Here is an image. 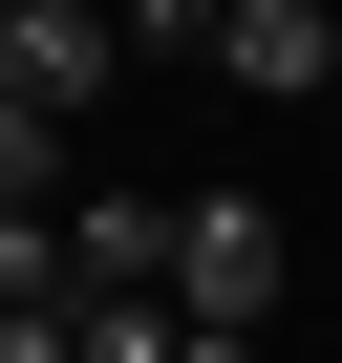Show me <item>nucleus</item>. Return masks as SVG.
I'll return each mask as SVG.
<instances>
[{"label": "nucleus", "instance_id": "nucleus-2", "mask_svg": "<svg viewBox=\"0 0 342 363\" xmlns=\"http://www.w3.org/2000/svg\"><path fill=\"white\" fill-rule=\"evenodd\" d=\"M171 320H236V342L278 320V214H257V193H193V235H171Z\"/></svg>", "mask_w": 342, "mask_h": 363}, {"label": "nucleus", "instance_id": "nucleus-1", "mask_svg": "<svg viewBox=\"0 0 342 363\" xmlns=\"http://www.w3.org/2000/svg\"><path fill=\"white\" fill-rule=\"evenodd\" d=\"M107 65H128V22H86V0H0V107L86 128V107H107Z\"/></svg>", "mask_w": 342, "mask_h": 363}, {"label": "nucleus", "instance_id": "nucleus-3", "mask_svg": "<svg viewBox=\"0 0 342 363\" xmlns=\"http://www.w3.org/2000/svg\"><path fill=\"white\" fill-rule=\"evenodd\" d=\"M171 235H193V193H86L65 214V299H171Z\"/></svg>", "mask_w": 342, "mask_h": 363}, {"label": "nucleus", "instance_id": "nucleus-6", "mask_svg": "<svg viewBox=\"0 0 342 363\" xmlns=\"http://www.w3.org/2000/svg\"><path fill=\"white\" fill-rule=\"evenodd\" d=\"M171 363H257V342H236V320H171Z\"/></svg>", "mask_w": 342, "mask_h": 363}, {"label": "nucleus", "instance_id": "nucleus-5", "mask_svg": "<svg viewBox=\"0 0 342 363\" xmlns=\"http://www.w3.org/2000/svg\"><path fill=\"white\" fill-rule=\"evenodd\" d=\"M0 363H86V342H65V299H0Z\"/></svg>", "mask_w": 342, "mask_h": 363}, {"label": "nucleus", "instance_id": "nucleus-4", "mask_svg": "<svg viewBox=\"0 0 342 363\" xmlns=\"http://www.w3.org/2000/svg\"><path fill=\"white\" fill-rule=\"evenodd\" d=\"M214 65H236V86H278V107H299V86H321V65H342V22H321V0H214Z\"/></svg>", "mask_w": 342, "mask_h": 363}]
</instances>
